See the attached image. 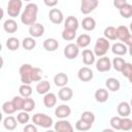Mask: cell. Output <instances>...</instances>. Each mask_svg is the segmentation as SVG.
Wrapping results in <instances>:
<instances>
[{
	"label": "cell",
	"mask_w": 132,
	"mask_h": 132,
	"mask_svg": "<svg viewBox=\"0 0 132 132\" xmlns=\"http://www.w3.org/2000/svg\"><path fill=\"white\" fill-rule=\"evenodd\" d=\"M82 62L85 65H92L95 62V54L91 50L82 51Z\"/></svg>",
	"instance_id": "23"
},
{
	"label": "cell",
	"mask_w": 132,
	"mask_h": 132,
	"mask_svg": "<svg viewBox=\"0 0 132 132\" xmlns=\"http://www.w3.org/2000/svg\"><path fill=\"white\" fill-rule=\"evenodd\" d=\"M32 122L37 125V126H40L42 128H51V126L53 125V119L45 114V113H40V112H37L33 116L32 118Z\"/></svg>",
	"instance_id": "3"
},
{
	"label": "cell",
	"mask_w": 132,
	"mask_h": 132,
	"mask_svg": "<svg viewBox=\"0 0 132 132\" xmlns=\"http://www.w3.org/2000/svg\"><path fill=\"white\" fill-rule=\"evenodd\" d=\"M117 35H118V39L125 42L127 40V38L130 36V33L126 26H119L117 28Z\"/></svg>",
	"instance_id": "28"
},
{
	"label": "cell",
	"mask_w": 132,
	"mask_h": 132,
	"mask_svg": "<svg viewBox=\"0 0 132 132\" xmlns=\"http://www.w3.org/2000/svg\"><path fill=\"white\" fill-rule=\"evenodd\" d=\"M128 79H129V81H130V82L132 84V74H131V75H130V76L128 77Z\"/></svg>",
	"instance_id": "53"
},
{
	"label": "cell",
	"mask_w": 132,
	"mask_h": 132,
	"mask_svg": "<svg viewBox=\"0 0 132 132\" xmlns=\"http://www.w3.org/2000/svg\"><path fill=\"white\" fill-rule=\"evenodd\" d=\"M65 25V29H70V30H74V31H76L77 30V28H78V20L75 18V16H73V15H69L66 20H65V23H64Z\"/></svg>",
	"instance_id": "21"
},
{
	"label": "cell",
	"mask_w": 132,
	"mask_h": 132,
	"mask_svg": "<svg viewBox=\"0 0 132 132\" xmlns=\"http://www.w3.org/2000/svg\"><path fill=\"white\" fill-rule=\"evenodd\" d=\"M12 103L14 105V107L16 108V110H22L23 109V106H24V101H25V98H23L22 96H14L12 98Z\"/></svg>",
	"instance_id": "41"
},
{
	"label": "cell",
	"mask_w": 132,
	"mask_h": 132,
	"mask_svg": "<svg viewBox=\"0 0 132 132\" xmlns=\"http://www.w3.org/2000/svg\"><path fill=\"white\" fill-rule=\"evenodd\" d=\"M43 47L47 52H55L59 47V42L55 38H46L43 41Z\"/></svg>",
	"instance_id": "16"
},
{
	"label": "cell",
	"mask_w": 132,
	"mask_h": 132,
	"mask_svg": "<svg viewBox=\"0 0 132 132\" xmlns=\"http://www.w3.org/2000/svg\"><path fill=\"white\" fill-rule=\"evenodd\" d=\"M80 119L84 120V121H86V122H88V123H90V124H93L94 121H95V116H94L93 112L87 110V111H84V112L81 113Z\"/></svg>",
	"instance_id": "44"
},
{
	"label": "cell",
	"mask_w": 132,
	"mask_h": 132,
	"mask_svg": "<svg viewBox=\"0 0 132 132\" xmlns=\"http://www.w3.org/2000/svg\"><path fill=\"white\" fill-rule=\"evenodd\" d=\"M109 47L110 44L108 39H106L105 37H100L96 40V43L94 45V54L97 57H104Z\"/></svg>",
	"instance_id": "2"
},
{
	"label": "cell",
	"mask_w": 132,
	"mask_h": 132,
	"mask_svg": "<svg viewBox=\"0 0 132 132\" xmlns=\"http://www.w3.org/2000/svg\"><path fill=\"white\" fill-rule=\"evenodd\" d=\"M130 105H131V107H132V98H131V102H130Z\"/></svg>",
	"instance_id": "56"
},
{
	"label": "cell",
	"mask_w": 132,
	"mask_h": 132,
	"mask_svg": "<svg viewBox=\"0 0 132 132\" xmlns=\"http://www.w3.org/2000/svg\"><path fill=\"white\" fill-rule=\"evenodd\" d=\"M127 51H128L127 46L121 42H117L111 46V52L117 56H123L127 53Z\"/></svg>",
	"instance_id": "26"
},
{
	"label": "cell",
	"mask_w": 132,
	"mask_h": 132,
	"mask_svg": "<svg viewBox=\"0 0 132 132\" xmlns=\"http://www.w3.org/2000/svg\"><path fill=\"white\" fill-rule=\"evenodd\" d=\"M130 30H131V32H132V22L130 23Z\"/></svg>",
	"instance_id": "55"
},
{
	"label": "cell",
	"mask_w": 132,
	"mask_h": 132,
	"mask_svg": "<svg viewBox=\"0 0 132 132\" xmlns=\"http://www.w3.org/2000/svg\"><path fill=\"white\" fill-rule=\"evenodd\" d=\"M34 108H35V101H34L32 98H30V97H29V98H25L23 110H24V111H27V112H30V111H32Z\"/></svg>",
	"instance_id": "38"
},
{
	"label": "cell",
	"mask_w": 132,
	"mask_h": 132,
	"mask_svg": "<svg viewBox=\"0 0 132 132\" xmlns=\"http://www.w3.org/2000/svg\"><path fill=\"white\" fill-rule=\"evenodd\" d=\"M55 131L56 132H73V127L70 124V122L66 120H61L55 124Z\"/></svg>",
	"instance_id": "11"
},
{
	"label": "cell",
	"mask_w": 132,
	"mask_h": 132,
	"mask_svg": "<svg viewBox=\"0 0 132 132\" xmlns=\"http://www.w3.org/2000/svg\"><path fill=\"white\" fill-rule=\"evenodd\" d=\"M105 85H106L107 89H108L109 91H112V92H117V91H119L120 88H121V82H120V80L117 79V78H114V77H109V78H107L106 81H105Z\"/></svg>",
	"instance_id": "19"
},
{
	"label": "cell",
	"mask_w": 132,
	"mask_h": 132,
	"mask_svg": "<svg viewBox=\"0 0 132 132\" xmlns=\"http://www.w3.org/2000/svg\"><path fill=\"white\" fill-rule=\"evenodd\" d=\"M128 51H129V54H130V56L132 57V45H131V46H129V50H128Z\"/></svg>",
	"instance_id": "52"
},
{
	"label": "cell",
	"mask_w": 132,
	"mask_h": 132,
	"mask_svg": "<svg viewBox=\"0 0 132 132\" xmlns=\"http://www.w3.org/2000/svg\"><path fill=\"white\" fill-rule=\"evenodd\" d=\"M76 36V31L74 30H70V29H64L63 32H62V38L64 40H67V41H71L75 38Z\"/></svg>",
	"instance_id": "37"
},
{
	"label": "cell",
	"mask_w": 132,
	"mask_h": 132,
	"mask_svg": "<svg viewBox=\"0 0 132 132\" xmlns=\"http://www.w3.org/2000/svg\"><path fill=\"white\" fill-rule=\"evenodd\" d=\"M44 4L46 6H50V7H53L55 5L58 4V1L57 0H44Z\"/></svg>",
	"instance_id": "49"
},
{
	"label": "cell",
	"mask_w": 132,
	"mask_h": 132,
	"mask_svg": "<svg viewBox=\"0 0 132 132\" xmlns=\"http://www.w3.org/2000/svg\"><path fill=\"white\" fill-rule=\"evenodd\" d=\"M16 123H19V122H18V120L15 118H13L11 116H8V117H6L4 119L3 126H4L5 129H7L9 131H12V130H14L16 128V125H18Z\"/></svg>",
	"instance_id": "24"
},
{
	"label": "cell",
	"mask_w": 132,
	"mask_h": 132,
	"mask_svg": "<svg viewBox=\"0 0 132 132\" xmlns=\"http://www.w3.org/2000/svg\"><path fill=\"white\" fill-rule=\"evenodd\" d=\"M23 131H24V132H38V131H37V128H36L35 125H33V124H28V125H26Z\"/></svg>",
	"instance_id": "47"
},
{
	"label": "cell",
	"mask_w": 132,
	"mask_h": 132,
	"mask_svg": "<svg viewBox=\"0 0 132 132\" xmlns=\"http://www.w3.org/2000/svg\"><path fill=\"white\" fill-rule=\"evenodd\" d=\"M79 54V47L77 46L76 43H69L64 47V56L69 59H75Z\"/></svg>",
	"instance_id": "6"
},
{
	"label": "cell",
	"mask_w": 132,
	"mask_h": 132,
	"mask_svg": "<svg viewBox=\"0 0 132 132\" xmlns=\"http://www.w3.org/2000/svg\"><path fill=\"white\" fill-rule=\"evenodd\" d=\"M43 33H44V27H43V25H41L39 23H35L34 25L29 27V34L33 38L41 37L43 35Z\"/></svg>",
	"instance_id": "12"
},
{
	"label": "cell",
	"mask_w": 132,
	"mask_h": 132,
	"mask_svg": "<svg viewBox=\"0 0 132 132\" xmlns=\"http://www.w3.org/2000/svg\"><path fill=\"white\" fill-rule=\"evenodd\" d=\"M33 66L31 64H23L20 67V76H21V81L23 85H30L32 82L31 80V73L33 70Z\"/></svg>",
	"instance_id": "4"
},
{
	"label": "cell",
	"mask_w": 132,
	"mask_h": 132,
	"mask_svg": "<svg viewBox=\"0 0 132 132\" xmlns=\"http://www.w3.org/2000/svg\"><path fill=\"white\" fill-rule=\"evenodd\" d=\"M3 29L7 33H14L19 29V26H18V23L13 19H8V20H6L4 22Z\"/></svg>",
	"instance_id": "18"
},
{
	"label": "cell",
	"mask_w": 132,
	"mask_h": 132,
	"mask_svg": "<svg viewBox=\"0 0 132 132\" xmlns=\"http://www.w3.org/2000/svg\"><path fill=\"white\" fill-rule=\"evenodd\" d=\"M102 132H116L113 129H104L102 130Z\"/></svg>",
	"instance_id": "51"
},
{
	"label": "cell",
	"mask_w": 132,
	"mask_h": 132,
	"mask_svg": "<svg viewBox=\"0 0 132 132\" xmlns=\"http://www.w3.org/2000/svg\"><path fill=\"white\" fill-rule=\"evenodd\" d=\"M51 89V84L47 80H41L36 85V91L40 95H45Z\"/></svg>",
	"instance_id": "25"
},
{
	"label": "cell",
	"mask_w": 132,
	"mask_h": 132,
	"mask_svg": "<svg viewBox=\"0 0 132 132\" xmlns=\"http://www.w3.org/2000/svg\"><path fill=\"white\" fill-rule=\"evenodd\" d=\"M45 132H56V131H55V130H51V129H50V130H46Z\"/></svg>",
	"instance_id": "54"
},
{
	"label": "cell",
	"mask_w": 132,
	"mask_h": 132,
	"mask_svg": "<svg viewBox=\"0 0 132 132\" xmlns=\"http://www.w3.org/2000/svg\"><path fill=\"white\" fill-rule=\"evenodd\" d=\"M81 26L86 31H93L96 27V21L91 16H87L82 20Z\"/></svg>",
	"instance_id": "27"
},
{
	"label": "cell",
	"mask_w": 132,
	"mask_h": 132,
	"mask_svg": "<svg viewBox=\"0 0 132 132\" xmlns=\"http://www.w3.org/2000/svg\"><path fill=\"white\" fill-rule=\"evenodd\" d=\"M54 82H55V85L57 87H60V88L66 87V85L68 82V76H67V74H65L63 72L57 73L54 76Z\"/></svg>",
	"instance_id": "17"
},
{
	"label": "cell",
	"mask_w": 132,
	"mask_h": 132,
	"mask_svg": "<svg viewBox=\"0 0 132 132\" xmlns=\"http://www.w3.org/2000/svg\"><path fill=\"white\" fill-rule=\"evenodd\" d=\"M37 12H38V6L35 3L27 4L25 10L21 14V22L24 25H28V26L34 25L37 20Z\"/></svg>",
	"instance_id": "1"
},
{
	"label": "cell",
	"mask_w": 132,
	"mask_h": 132,
	"mask_svg": "<svg viewBox=\"0 0 132 132\" xmlns=\"http://www.w3.org/2000/svg\"><path fill=\"white\" fill-rule=\"evenodd\" d=\"M125 64H126V62H125V60L123 58L117 57V58H113V60H112V67L119 72H122Z\"/></svg>",
	"instance_id": "34"
},
{
	"label": "cell",
	"mask_w": 132,
	"mask_h": 132,
	"mask_svg": "<svg viewBox=\"0 0 132 132\" xmlns=\"http://www.w3.org/2000/svg\"><path fill=\"white\" fill-rule=\"evenodd\" d=\"M104 36L106 39H109V40H116L118 39V35H117V28L112 27V26H108L104 29V32H103Z\"/></svg>",
	"instance_id": "30"
},
{
	"label": "cell",
	"mask_w": 132,
	"mask_h": 132,
	"mask_svg": "<svg viewBox=\"0 0 132 132\" xmlns=\"http://www.w3.org/2000/svg\"><path fill=\"white\" fill-rule=\"evenodd\" d=\"M98 0H82L80 3V11L84 14H88L92 12L98 6Z\"/></svg>",
	"instance_id": "7"
},
{
	"label": "cell",
	"mask_w": 132,
	"mask_h": 132,
	"mask_svg": "<svg viewBox=\"0 0 132 132\" xmlns=\"http://www.w3.org/2000/svg\"><path fill=\"white\" fill-rule=\"evenodd\" d=\"M117 110H118V113L121 117L127 118L131 112V105L126 101H122V102L119 103V105L117 107Z\"/></svg>",
	"instance_id": "14"
},
{
	"label": "cell",
	"mask_w": 132,
	"mask_h": 132,
	"mask_svg": "<svg viewBox=\"0 0 132 132\" xmlns=\"http://www.w3.org/2000/svg\"><path fill=\"white\" fill-rule=\"evenodd\" d=\"M2 110H3V112H5L7 114H11L14 111H16V108L14 107L12 101H6L2 104Z\"/></svg>",
	"instance_id": "39"
},
{
	"label": "cell",
	"mask_w": 132,
	"mask_h": 132,
	"mask_svg": "<svg viewBox=\"0 0 132 132\" xmlns=\"http://www.w3.org/2000/svg\"><path fill=\"white\" fill-rule=\"evenodd\" d=\"M22 45L25 50L27 51H31L36 46V41L33 37H25L22 41Z\"/></svg>",
	"instance_id": "31"
},
{
	"label": "cell",
	"mask_w": 132,
	"mask_h": 132,
	"mask_svg": "<svg viewBox=\"0 0 132 132\" xmlns=\"http://www.w3.org/2000/svg\"><path fill=\"white\" fill-rule=\"evenodd\" d=\"M122 74L125 76V77H129L131 74H132V64L131 63H126L123 70H122Z\"/></svg>",
	"instance_id": "46"
},
{
	"label": "cell",
	"mask_w": 132,
	"mask_h": 132,
	"mask_svg": "<svg viewBox=\"0 0 132 132\" xmlns=\"http://www.w3.org/2000/svg\"><path fill=\"white\" fill-rule=\"evenodd\" d=\"M95 99L97 102L99 103H104L105 101H107L108 97H109V94H108V91L105 90V89H98L96 92H95Z\"/></svg>",
	"instance_id": "20"
},
{
	"label": "cell",
	"mask_w": 132,
	"mask_h": 132,
	"mask_svg": "<svg viewBox=\"0 0 132 132\" xmlns=\"http://www.w3.org/2000/svg\"><path fill=\"white\" fill-rule=\"evenodd\" d=\"M6 46L10 51H16L20 47V40L16 37H9L6 40Z\"/></svg>",
	"instance_id": "32"
},
{
	"label": "cell",
	"mask_w": 132,
	"mask_h": 132,
	"mask_svg": "<svg viewBox=\"0 0 132 132\" xmlns=\"http://www.w3.org/2000/svg\"><path fill=\"white\" fill-rule=\"evenodd\" d=\"M125 43H126L128 46H131V45H132V34H130V36L127 38V40L125 41Z\"/></svg>",
	"instance_id": "50"
},
{
	"label": "cell",
	"mask_w": 132,
	"mask_h": 132,
	"mask_svg": "<svg viewBox=\"0 0 132 132\" xmlns=\"http://www.w3.org/2000/svg\"><path fill=\"white\" fill-rule=\"evenodd\" d=\"M77 76H78L79 80L87 82V81H90L93 78L94 73H93L91 68H89V67H81V68H79V70L77 72Z\"/></svg>",
	"instance_id": "9"
},
{
	"label": "cell",
	"mask_w": 132,
	"mask_h": 132,
	"mask_svg": "<svg viewBox=\"0 0 132 132\" xmlns=\"http://www.w3.org/2000/svg\"><path fill=\"white\" fill-rule=\"evenodd\" d=\"M71 113V108L66 104H61L55 109V114L59 119H65Z\"/></svg>",
	"instance_id": "13"
},
{
	"label": "cell",
	"mask_w": 132,
	"mask_h": 132,
	"mask_svg": "<svg viewBox=\"0 0 132 132\" xmlns=\"http://www.w3.org/2000/svg\"><path fill=\"white\" fill-rule=\"evenodd\" d=\"M16 120L20 124H27L30 120V116L27 111H21L19 112V114L16 116Z\"/></svg>",
	"instance_id": "43"
},
{
	"label": "cell",
	"mask_w": 132,
	"mask_h": 132,
	"mask_svg": "<svg viewBox=\"0 0 132 132\" xmlns=\"http://www.w3.org/2000/svg\"><path fill=\"white\" fill-rule=\"evenodd\" d=\"M119 11H120V14H121L123 18L129 19L130 16H132V5L129 4V3H127V4H125L121 9H119Z\"/></svg>",
	"instance_id": "35"
},
{
	"label": "cell",
	"mask_w": 132,
	"mask_h": 132,
	"mask_svg": "<svg viewBox=\"0 0 132 132\" xmlns=\"http://www.w3.org/2000/svg\"><path fill=\"white\" fill-rule=\"evenodd\" d=\"M48 18L52 23L57 24V25L61 24L64 21V15H63L62 11L58 8H52L48 12Z\"/></svg>",
	"instance_id": "10"
},
{
	"label": "cell",
	"mask_w": 132,
	"mask_h": 132,
	"mask_svg": "<svg viewBox=\"0 0 132 132\" xmlns=\"http://www.w3.org/2000/svg\"><path fill=\"white\" fill-rule=\"evenodd\" d=\"M91 42V36L89 34H81L76 39V44L78 47H87Z\"/></svg>",
	"instance_id": "29"
},
{
	"label": "cell",
	"mask_w": 132,
	"mask_h": 132,
	"mask_svg": "<svg viewBox=\"0 0 132 132\" xmlns=\"http://www.w3.org/2000/svg\"><path fill=\"white\" fill-rule=\"evenodd\" d=\"M132 129V120L129 118H122L121 122V130L123 131H129Z\"/></svg>",
	"instance_id": "42"
},
{
	"label": "cell",
	"mask_w": 132,
	"mask_h": 132,
	"mask_svg": "<svg viewBox=\"0 0 132 132\" xmlns=\"http://www.w3.org/2000/svg\"><path fill=\"white\" fill-rule=\"evenodd\" d=\"M42 70L38 67H34L33 70H32V73H31V80L32 82L33 81H40L41 80V77H42Z\"/></svg>",
	"instance_id": "40"
},
{
	"label": "cell",
	"mask_w": 132,
	"mask_h": 132,
	"mask_svg": "<svg viewBox=\"0 0 132 132\" xmlns=\"http://www.w3.org/2000/svg\"><path fill=\"white\" fill-rule=\"evenodd\" d=\"M110 68H111V62H110L109 58H107V57H101L96 62V69L99 72L109 71Z\"/></svg>",
	"instance_id": "8"
},
{
	"label": "cell",
	"mask_w": 132,
	"mask_h": 132,
	"mask_svg": "<svg viewBox=\"0 0 132 132\" xmlns=\"http://www.w3.org/2000/svg\"><path fill=\"white\" fill-rule=\"evenodd\" d=\"M121 122H122L121 117H112L110 119V126L112 127L113 130H121Z\"/></svg>",
	"instance_id": "45"
},
{
	"label": "cell",
	"mask_w": 132,
	"mask_h": 132,
	"mask_svg": "<svg viewBox=\"0 0 132 132\" xmlns=\"http://www.w3.org/2000/svg\"><path fill=\"white\" fill-rule=\"evenodd\" d=\"M92 128V124L79 119L76 123H75V129L78 130V131H88Z\"/></svg>",
	"instance_id": "33"
},
{
	"label": "cell",
	"mask_w": 132,
	"mask_h": 132,
	"mask_svg": "<svg viewBox=\"0 0 132 132\" xmlns=\"http://www.w3.org/2000/svg\"><path fill=\"white\" fill-rule=\"evenodd\" d=\"M128 2L126 1V0H114L113 1V5L117 7V8H119V9H121L125 4H127Z\"/></svg>",
	"instance_id": "48"
},
{
	"label": "cell",
	"mask_w": 132,
	"mask_h": 132,
	"mask_svg": "<svg viewBox=\"0 0 132 132\" xmlns=\"http://www.w3.org/2000/svg\"><path fill=\"white\" fill-rule=\"evenodd\" d=\"M57 103V96L54 93H47L43 97V104L45 107H54Z\"/></svg>",
	"instance_id": "22"
},
{
	"label": "cell",
	"mask_w": 132,
	"mask_h": 132,
	"mask_svg": "<svg viewBox=\"0 0 132 132\" xmlns=\"http://www.w3.org/2000/svg\"><path fill=\"white\" fill-rule=\"evenodd\" d=\"M73 96V91L69 87H63L58 92V97L62 101H69Z\"/></svg>",
	"instance_id": "15"
},
{
	"label": "cell",
	"mask_w": 132,
	"mask_h": 132,
	"mask_svg": "<svg viewBox=\"0 0 132 132\" xmlns=\"http://www.w3.org/2000/svg\"><path fill=\"white\" fill-rule=\"evenodd\" d=\"M22 5H23V3H22L21 0H10L7 4V13H8V15L11 16L12 19L16 18L21 12Z\"/></svg>",
	"instance_id": "5"
},
{
	"label": "cell",
	"mask_w": 132,
	"mask_h": 132,
	"mask_svg": "<svg viewBox=\"0 0 132 132\" xmlns=\"http://www.w3.org/2000/svg\"><path fill=\"white\" fill-rule=\"evenodd\" d=\"M19 92L23 98H29L32 94V88L30 87V85H22L19 88Z\"/></svg>",
	"instance_id": "36"
}]
</instances>
